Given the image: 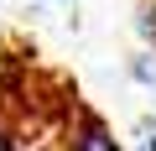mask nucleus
<instances>
[{"label": "nucleus", "instance_id": "obj_1", "mask_svg": "<svg viewBox=\"0 0 156 151\" xmlns=\"http://www.w3.org/2000/svg\"><path fill=\"white\" fill-rule=\"evenodd\" d=\"M73 151H120V141L104 130V120L83 115V120L73 125Z\"/></svg>", "mask_w": 156, "mask_h": 151}, {"label": "nucleus", "instance_id": "obj_2", "mask_svg": "<svg viewBox=\"0 0 156 151\" xmlns=\"http://www.w3.org/2000/svg\"><path fill=\"white\" fill-rule=\"evenodd\" d=\"M135 31H140V42L156 52V0H140V5H135Z\"/></svg>", "mask_w": 156, "mask_h": 151}, {"label": "nucleus", "instance_id": "obj_3", "mask_svg": "<svg viewBox=\"0 0 156 151\" xmlns=\"http://www.w3.org/2000/svg\"><path fill=\"white\" fill-rule=\"evenodd\" d=\"M130 73H135L140 84H156V57H151V52H140V57L130 63Z\"/></svg>", "mask_w": 156, "mask_h": 151}, {"label": "nucleus", "instance_id": "obj_4", "mask_svg": "<svg viewBox=\"0 0 156 151\" xmlns=\"http://www.w3.org/2000/svg\"><path fill=\"white\" fill-rule=\"evenodd\" d=\"M0 151H16V130L5 125V115H0Z\"/></svg>", "mask_w": 156, "mask_h": 151}, {"label": "nucleus", "instance_id": "obj_5", "mask_svg": "<svg viewBox=\"0 0 156 151\" xmlns=\"http://www.w3.org/2000/svg\"><path fill=\"white\" fill-rule=\"evenodd\" d=\"M140 141H146V151H156V120H140Z\"/></svg>", "mask_w": 156, "mask_h": 151}]
</instances>
